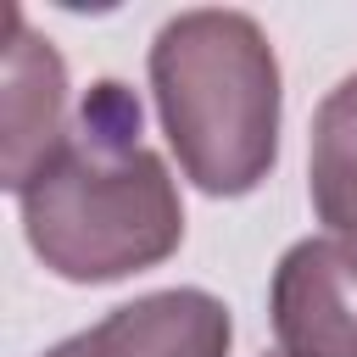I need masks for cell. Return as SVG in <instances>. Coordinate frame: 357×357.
<instances>
[{
    "label": "cell",
    "mask_w": 357,
    "mask_h": 357,
    "mask_svg": "<svg viewBox=\"0 0 357 357\" xmlns=\"http://www.w3.org/2000/svg\"><path fill=\"white\" fill-rule=\"evenodd\" d=\"M28 251L67 284H112L167 262L184 201L167 162L139 139V95L95 78L56 156L17 190Z\"/></svg>",
    "instance_id": "6da1fadb"
},
{
    "label": "cell",
    "mask_w": 357,
    "mask_h": 357,
    "mask_svg": "<svg viewBox=\"0 0 357 357\" xmlns=\"http://www.w3.org/2000/svg\"><path fill=\"white\" fill-rule=\"evenodd\" d=\"M234 318L201 284H173L112 307L100 324L56 340L39 357H229Z\"/></svg>",
    "instance_id": "277c9868"
},
{
    "label": "cell",
    "mask_w": 357,
    "mask_h": 357,
    "mask_svg": "<svg viewBox=\"0 0 357 357\" xmlns=\"http://www.w3.org/2000/svg\"><path fill=\"white\" fill-rule=\"evenodd\" d=\"M268 357H279V351H268Z\"/></svg>",
    "instance_id": "52a82bcc"
},
{
    "label": "cell",
    "mask_w": 357,
    "mask_h": 357,
    "mask_svg": "<svg viewBox=\"0 0 357 357\" xmlns=\"http://www.w3.org/2000/svg\"><path fill=\"white\" fill-rule=\"evenodd\" d=\"M268 318L279 357H357V251L329 234L296 240L273 268Z\"/></svg>",
    "instance_id": "3957f363"
},
{
    "label": "cell",
    "mask_w": 357,
    "mask_h": 357,
    "mask_svg": "<svg viewBox=\"0 0 357 357\" xmlns=\"http://www.w3.org/2000/svg\"><path fill=\"white\" fill-rule=\"evenodd\" d=\"M307 195L329 240L357 251V73H346L312 112Z\"/></svg>",
    "instance_id": "8992f818"
},
{
    "label": "cell",
    "mask_w": 357,
    "mask_h": 357,
    "mask_svg": "<svg viewBox=\"0 0 357 357\" xmlns=\"http://www.w3.org/2000/svg\"><path fill=\"white\" fill-rule=\"evenodd\" d=\"M73 112H67V61L56 56L50 39L28 28L22 11H11V39H6V151H0V178L17 195L67 139Z\"/></svg>",
    "instance_id": "5b68a950"
},
{
    "label": "cell",
    "mask_w": 357,
    "mask_h": 357,
    "mask_svg": "<svg viewBox=\"0 0 357 357\" xmlns=\"http://www.w3.org/2000/svg\"><path fill=\"white\" fill-rule=\"evenodd\" d=\"M151 95L178 156V173L201 195H251L279 162V56L257 17L195 6L156 28Z\"/></svg>",
    "instance_id": "7a4b0ae2"
}]
</instances>
